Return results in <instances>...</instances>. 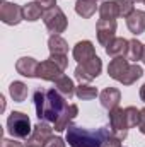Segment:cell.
I'll use <instances>...</instances> for the list:
<instances>
[{"instance_id": "1", "label": "cell", "mask_w": 145, "mask_h": 147, "mask_svg": "<svg viewBox=\"0 0 145 147\" xmlns=\"http://www.w3.org/2000/svg\"><path fill=\"white\" fill-rule=\"evenodd\" d=\"M34 106L36 115L41 121H51L55 123L60 113L65 110L67 101L65 98L56 91V89H48V91H34Z\"/></svg>"}, {"instance_id": "2", "label": "cell", "mask_w": 145, "mask_h": 147, "mask_svg": "<svg viewBox=\"0 0 145 147\" xmlns=\"http://www.w3.org/2000/svg\"><path fill=\"white\" fill-rule=\"evenodd\" d=\"M111 135V130L101 127L97 130H87L84 127L70 125L67 128V142L70 147H101Z\"/></svg>"}, {"instance_id": "3", "label": "cell", "mask_w": 145, "mask_h": 147, "mask_svg": "<svg viewBox=\"0 0 145 147\" xmlns=\"http://www.w3.org/2000/svg\"><path fill=\"white\" fill-rule=\"evenodd\" d=\"M34 127H31V120L22 111H12L7 118V130L14 139H28Z\"/></svg>"}, {"instance_id": "4", "label": "cell", "mask_w": 145, "mask_h": 147, "mask_svg": "<svg viewBox=\"0 0 145 147\" xmlns=\"http://www.w3.org/2000/svg\"><path fill=\"white\" fill-rule=\"evenodd\" d=\"M43 22L46 26V29L51 34H60L67 29V16L63 14V10L55 5L51 9H46L43 14Z\"/></svg>"}, {"instance_id": "5", "label": "cell", "mask_w": 145, "mask_h": 147, "mask_svg": "<svg viewBox=\"0 0 145 147\" xmlns=\"http://www.w3.org/2000/svg\"><path fill=\"white\" fill-rule=\"evenodd\" d=\"M101 70H103V60L99 57H94V58H91L84 63H79L73 75L80 84H87V82L94 80L96 77H99Z\"/></svg>"}, {"instance_id": "6", "label": "cell", "mask_w": 145, "mask_h": 147, "mask_svg": "<svg viewBox=\"0 0 145 147\" xmlns=\"http://www.w3.org/2000/svg\"><path fill=\"white\" fill-rule=\"evenodd\" d=\"M53 137V128L46 123V121H41L34 125L31 135L26 139V147H44V144Z\"/></svg>"}, {"instance_id": "7", "label": "cell", "mask_w": 145, "mask_h": 147, "mask_svg": "<svg viewBox=\"0 0 145 147\" xmlns=\"http://www.w3.org/2000/svg\"><path fill=\"white\" fill-rule=\"evenodd\" d=\"M109 128L111 134L114 137H118L119 140H125L128 135V125H126V116H125V110L121 108H113L109 110Z\"/></svg>"}, {"instance_id": "8", "label": "cell", "mask_w": 145, "mask_h": 147, "mask_svg": "<svg viewBox=\"0 0 145 147\" xmlns=\"http://www.w3.org/2000/svg\"><path fill=\"white\" fill-rule=\"evenodd\" d=\"M0 19L7 26H17L21 21H24V10L21 5L3 0L0 3Z\"/></svg>"}, {"instance_id": "9", "label": "cell", "mask_w": 145, "mask_h": 147, "mask_svg": "<svg viewBox=\"0 0 145 147\" xmlns=\"http://www.w3.org/2000/svg\"><path fill=\"white\" fill-rule=\"evenodd\" d=\"M96 33H97V41L103 46H108L114 39L116 34V21L113 19H99L96 24Z\"/></svg>"}, {"instance_id": "10", "label": "cell", "mask_w": 145, "mask_h": 147, "mask_svg": "<svg viewBox=\"0 0 145 147\" xmlns=\"http://www.w3.org/2000/svg\"><path fill=\"white\" fill-rule=\"evenodd\" d=\"M63 75V70L53 62V60H44V62H41L39 63V67H38V79H43V80H51V82H55V80H58L60 77Z\"/></svg>"}, {"instance_id": "11", "label": "cell", "mask_w": 145, "mask_h": 147, "mask_svg": "<svg viewBox=\"0 0 145 147\" xmlns=\"http://www.w3.org/2000/svg\"><path fill=\"white\" fill-rule=\"evenodd\" d=\"M79 115V106L77 105H67L65 106V110L60 113V116L56 118V121L53 123V128H55V132H63V130H67L70 125H72L73 118Z\"/></svg>"}, {"instance_id": "12", "label": "cell", "mask_w": 145, "mask_h": 147, "mask_svg": "<svg viewBox=\"0 0 145 147\" xmlns=\"http://www.w3.org/2000/svg\"><path fill=\"white\" fill-rule=\"evenodd\" d=\"M72 53H73V58H75L79 63H84V62H87V60L97 57V55H96V48H94L92 41H89V39L79 41V43L73 46Z\"/></svg>"}, {"instance_id": "13", "label": "cell", "mask_w": 145, "mask_h": 147, "mask_svg": "<svg viewBox=\"0 0 145 147\" xmlns=\"http://www.w3.org/2000/svg\"><path fill=\"white\" fill-rule=\"evenodd\" d=\"M128 67H130V62H128L125 57L113 58V60L109 62V65H108L109 77L114 79V80H118V82H121V79L125 77V74H126V70H128Z\"/></svg>"}, {"instance_id": "14", "label": "cell", "mask_w": 145, "mask_h": 147, "mask_svg": "<svg viewBox=\"0 0 145 147\" xmlns=\"http://www.w3.org/2000/svg\"><path fill=\"white\" fill-rule=\"evenodd\" d=\"M38 67H39V62L33 57H22L17 60L15 63V70L17 74L24 75V77H36L38 75Z\"/></svg>"}, {"instance_id": "15", "label": "cell", "mask_w": 145, "mask_h": 147, "mask_svg": "<svg viewBox=\"0 0 145 147\" xmlns=\"http://www.w3.org/2000/svg\"><path fill=\"white\" fill-rule=\"evenodd\" d=\"M99 99H101V106L109 111V110H113V108H118V105L121 101V92L116 87H106L99 94Z\"/></svg>"}, {"instance_id": "16", "label": "cell", "mask_w": 145, "mask_h": 147, "mask_svg": "<svg viewBox=\"0 0 145 147\" xmlns=\"http://www.w3.org/2000/svg\"><path fill=\"white\" fill-rule=\"evenodd\" d=\"M126 26H128L130 33H133L135 36L145 33V12L144 10H133L126 17Z\"/></svg>"}, {"instance_id": "17", "label": "cell", "mask_w": 145, "mask_h": 147, "mask_svg": "<svg viewBox=\"0 0 145 147\" xmlns=\"http://www.w3.org/2000/svg\"><path fill=\"white\" fill-rule=\"evenodd\" d=\"M128 39L125 38H114L108 46H106V53L113 58H118V57H126V51H128Z\"/></svg>"}, {"instance_id": "18", "label": "cell", "mask_w": 145, "mask_h": 147, "mask_svg": "<svg viewBox=\"0 0 145 147\" xmlns=\"http://www.w3.org/2000/svg\"><path fill=\"white\" fill-rule=\"evenodd\" d=\"M97 10V3L96 0H77L75 3V12L82 17V19H91Z\"/></svg>"}, {"instance_id": "19", "label": "cell", "mask_w": 145, "mask_h": 147, "mask_svg": "<svg viewBox=\"0 0 145 147\" xmlns=\"http://www.w3.org/2000/svg\"><path fill=\"white\" fill-rule=\"evenodd\" d=\"M48 50L53 55H67L68 53V43L60 34H51L48 39Z\"/></svg>"}, {"instance_id": "20", "label": "cell", "mask_w": 145, "mask_h": 147, "mask_svg": "<svg viewBox=\"0 0 145 147\" xmlns=\"http://www.w3.org/2000/svg\"><path fill=\"white\" fill-rule=\"evenodd\" d=\"M55 89H56L63 98H67V99L73 98V94H75L73 80L70 79V77H67V75H62L58 80H55Z\"/></svg>"}, {"instance_id": "21", "label": "cell", "mask_w": 145, "mask_h": 147, "mask_svg": "<svg viewBox=\"0 0 145 147\" xmlns=\"http://www.w3.org/2000/svg\"><path fill=\"white\" fill-rule=\"evenodd\" d=\"M9 92H10V98H12L15 103H22V101H26L29 91H28V86H26L24 82L14 80V82L9 86Z\"/></svg>"}, {"instance_id": "22", "label": "cell", "mask_w": 145, "mask_h": 147, "mask_svg": "<svg viewBox=\"0 0 145 147\" xmlns=\"http://www.w3.org/2000/svg\"><path fill=\"white\" fill-rule=\"evenodd\" d=\"M142 53H144V43H140L137 38L130 39L128 43V51H126V60L132 63H137L138 60H142Z\"/></svg>"}, {"instance_id": "23", "label": "cell", "mask_w": 145, "mask_h": 147, "mask_svg": "<svg viewBox=\"0 0 145 147\" xmlns=\"http://www.w3.org/2000/svg\"><path fill=\"white\" fill-rule=\"evenodd\" d=\"M22 10H24V21H29V22H34L38 19H41V16L44 14L43 7L38 3L36 0L26 3V5L22 7Z\"/></svg>"}, {"instance_id": "24", "label": "cell", "mask_w": 145, "mask_h": 147, "mask_svg": "<svg viewBox=\"0 0 145 147\" xmlns=\"http://www.w3.org/2000/svg\"><path fill=\"white\" fill-rule=\"evenodd\" d=\"M142 75H144V70H142L140 65L130 63V67H128V70L125 74V77L121 79V84H123V86H132V84H135Z\"/></svg>"}, {"instance_id": "25", "label": "cell", "mask_w": 145, "mask_h": 147, "mask_svg": "<svg viewBox=\"0 0 145 147\" xmlns=\"http://www.w3.org/2000/svg\"><path fill=\"white\" fill-rule=\"evenodd\" d=\"M99 16H101V19H113V21H116V17H119L118 16V5H116V2L113 0V2H103L101 5H99Z\"/></svg>"}, {"instance_id": "26", "label": "cell", "mask_w": 145, "mask_h": 147, "mask_svg": "<svg viewBox=\"0 0 145 147\" xmlns=\"http://www.w3.org/2000/svg\"><path fill=\"white\" fill-rule=\"evenodd\" d=\"M75 94L82 101H91V99H94V98L99 96V91L96 87L89 86V84H80L79 87H75Z\"/></svg>"}, {"instance_id": "27", "label": "cell", "mask_w": 145, "mask_h": 147, "mask_svg": "<svg viewBox=\"0 0 145 147\" xmlns=\"http://www.w3.org/2000/svg\"><path fill=\"white\" fill-rule=\"evenodd\" d=\"M125 116H126L128 130L133 128V127H138V121H140V110H137L135 106H128V108H125Z\"/></svg>"}, {"instance_id": "28", "label": "cell", "mask_w": 145, "mask_h": 147, "mask_svg": "<svg viewBox=\"0 0 145 147\" xmlns=\"http://www.w3.org/2000/svg\"><path fill=\"white\" fill-rule=\"evenodd\" d=\"M116 5H118V16L119 17H128L133 10H135V5H133V0H114Z\"/></svg>"}, {"instance_id": "29", "label": "cell", "mask_w": 145, "mask_h": 147, "mask_svg": "<svg viewBox=\"0 0 145 147\" xmlns=\"http://www.w3.org/2000/svg\"><path fill=\"white\" fill-rule=\"evenodd\" d=\"M50 60H53L62 70H65L68 67V57L67 55H53V53H50Z\"/></svg>"}, {"instance_id": "30", "label": "cell", "mask_w": 145, "mask_h": 147, "mask_svg": "<svg viewBox=\"0 0 145 147\" xmlns=\"http://www.w3.org/2000/svg\"><path fill=\"white\" fill-rule=\"evenodd\" d=\"M121 142H123V140H119L118 137H114V135L111 134L108 139L103 142V146L101 147H121Z\"/></svg>"}, {"instance_id": "31", "label": "cell", "mask_w": 145, "mask_h": 147, "mask_svg": "<svg viewBox=\"0 0 145 147\" xmlns=\"http://www.w3.org/2000/svg\"><path fill=\"white\" fill-rule=\"evenodd\" d=\"M44 147H65V140H63L62 137H51V139L44 144Z\"/></svg>"}, {"instance_id": "32", "label": "cell", "mask_w": 145, "mask_h": 147, "mask_svg": "<svg viewBox=\"0 0 145 147\" xmlns=\"http://www.w3.org/2000/svg\"><path fill=\"white\" fill-rule=\"evenodd\" d=\"M0 147H24V144H21L19 140H12V139H2Z\"/></svg>"}, {"instance_id": "33", "label": "cell", "mask_w": 145, "mask_h": 147, "mask_svg": "<svg viewBox=\"0 0 145 147\" xmlns=\"http://www.w3.org/2000/svg\"><path fill=\"white\" fill-rule=\"evenodd\" d=\"M138 130L145 135V108L140 110V121H138Z\"/></svg>"}, {"instance_id": "34", "label": "cell", "mask_w": 145, "mask_h": 147, "mask_svg": "<svg viewBox=\"0 0 145 147\" xmlns=\"http://www.w3.org/2000/svg\"><path fill=\"white\" fill-rule=\"evenodd\" d=\"M36 2L43 7V9H51V7L56 5V0H36Z\"/></svg>"}, {"instance_id": "35", "label": "cell", "mask_w": 145, "mask_h": 147, "mask_svg": "<svg viewBox=\"0 0 145 147\" xmlns=\"http://www.w3.org/2000/svg\"><path fill=\"white\" fill-rule=\"evenodd\" d=\"M140 99H142V101L145 103V84L142 86V87H140Z\"/></svg>"}, {"instance_id": "36", "label": "cell", "mask_w": 145, "mask_h": 147, "mask_svg": "<svg viewBox=\"0 0 145 147\" xmlns=\"http://www.w3.org/2000/svg\"><path fill=\"white\" fill-rule=\"evenodd\" d=\"M142 62L145 63V45H144V53H142Z\"/></svg>"}, {"instance_id": "37", "label": "cell", "mask_w": 145, "mask_h": 147, "mask_svg": "<svg viewBox=\"0 0 145 147\" xmlns=\"http://www.w3.org/2000/svg\"><path fill=\"white\" fill-rule=\"evenodd\" d=\"M133 2H138V3H145V0H133Z\"/></svg>"}]
</instances>
